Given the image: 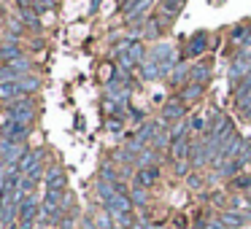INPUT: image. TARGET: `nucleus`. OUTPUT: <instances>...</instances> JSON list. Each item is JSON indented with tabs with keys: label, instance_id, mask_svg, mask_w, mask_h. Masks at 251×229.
Here are the masks:
<instances>
[{
	"label": "nucleus",
	"instance_id": "obj_26",
	"mask_svg": "<svg viewBox=\"0 0 251 229\" xmlns=\"http://www.w3.org/2000/svg\"><path fill=\"white\" fill-rule=\"evenodd\" d=\"M130 200L138 202V205H146V191H143L141 186H135V189L130 191Z\"/></svg>",
	"mask_w": 251,
	"mask_h": 229
},
{
	"label": "nucleus",
	"instance_id": "obj_35",
	"mask_svg": "<svg viewBox=\"0 0 251 229\" xmlns=\"http://www.w3.org/2000/svg\"><path fill=\"white\" fill-rule=\"evenodd\" d=\"M127 151H130V148H127ZM127 151H119V154H116V159H119V162H132V157Z\"/></svg>",
	"mask_w": 251,
	"mask_h": 229
},
{
	"label": "nucleus",
	"instance_id": "obj_19",
	"mask_svg": "<svg viewBox=\"0 0 251 229\" xmlns=\"http://www.w3.org/2000/svg\"><path fill=\"white\" fill-rule=\"evenodd\" d=\"M8 81H19V73L11 65H3L0 68V84H8Z\"/></svg>",
	"mask_w": 251,
	"mask_h": 229
},
{
	"label": "nucleus",
	"instance_id": "obj_27",
	"mask_svg": "<svg viewBox=\"0 0 251 229\" xmlns=\"http://www.w3.org/2000/svg\"><path fill=\"white\" fill-rule=\"evenodd\" d=\"M127 54H130L132 60H135V65H141V60H143V46H141V44H132Z\"/></svg>",
	"mask_w": 251,
	"mask_h": 229
},
{
	"label": "nucleus",
	"instance_id": "obj_6",
	"mask_svg": "<svg viewBox=\"0 0 251 229\" xmlns=\"http://www.w3.org/2000/svg\"><path fill=\"white\" fill-rule=\"evenodd\" d=\"M65 183H68L65 170H60V167L46 170V186H49V191H62V189H65Z\"/></svg>",
	"mask_w": 251,
	"mask_h": 229
},
{
	"label": "nucleus",
	"instance_id": "obj_33",
	"mask_svg": "<svg viewBox=\"0 0 251 229\" xmlns=\"http://www.w3.org/2000/svg\"><path fill=\"white\" fill-rule=\"evenodd\" d=\"M184 73H186V68H181V65L176 68V70H173V84H178L181 78H184Z\"/></svg>",
	"mask_w": 251,
	"mask_h": 229
},
{
	"label": "nucleus",
	"instance_id": "obj_24",
	"mask_svg": "<svg viewBox=\"0 0 251 229\" xmlns=\"http://www.w3.org/2000/svg\"><path fill=\"white\" fill-rule=\"evenodd\" d=\"M141 73L146 78H159V68L154 62H141Z\"/></svg>",
	"mask_w": 251,
	"mask_h": 229
},
{
	"label": "nucleus",
	"instance_id": "obj_7",
	"mask_svg": "<svg viewBox=\"0 0 251 229\" xmlns=\"http://www.w3.org/2000/svg\"><path fill=\"white\" fill-rule=\"evenodd\" d=\"M181 116H184V100L181 97L168 100L162 108V121H173V119H181Z\"/></svg>",
	"mask_w": 251,
	"mask_h": 229
},
{
	"label": "nucleus",
	"instance_id": "obj_17",
	"mask_svg": "<svg viewBox=\"0 0 251 229\" xmlns=\"http://www.w3.org/2000/svg\"><path fill=\"white\" fill-rule=\"evenodd\" d=\"M200 94H202V84H189V87L181 92V100H186V103H189V100H197Z\"/></svg>",
	"mask_w": 251,
	"mask_h": 229
},
{
	"label": "nucleus",
	"instance_id": "obj_40",
	"mask_svg": "<svg viewBox=\"0 0 251 229\" xmlns=\"http://www.w3.org/2000/svg\"><path fill=\"white\" fill-rule=\"evenodd\" d=\"M33 224L35 221H22V224H19V229H33Z\"/></svg>",
	"mask_w": 251,
	"mask_h": 229
},
{
	"label": "nucleus",
	"instance_id": "obj_5",
	"mask_svg": "<svg viewBox=\"0 0 251 229\" xmlns=\"http://www.w3.org/2000/svg\"><path fill=\"white\" fill-rule=\"evenodd\" d=\"M157 130H159V121H149V124H143V127H141V132H138V137H135V140H132L130 151H135V148L146 146V143L151 140L154 135H157Z\"/></svg>",
	"mask_w": 251,
	"mask_h": 229
},
{
	"label": "nucleus",
	"instance_id": "obj_16",
	"mask_svg": "<svg viewBox=\"0 0 251 229\" xmlns=\"http://www.w3.org/2000/svg\"><path fill=\"white\" fill-rule=\"evenodd\" d=\"M251 73V62L246 60V57H240V60H235V65H232V70H229V76L232 78H240V76H249Z\"/></svg>",
	"mask_w": 251,
	"mask_h": 229
},
{
	"label": "nucleus",
	"instance_id": "obj_43",
	"mask_svg": "<svg viewBox=\"0 0 251 229\" xmlns=\"http://www.w3.org/2000/svg\"><path fill=\"white\" fill-rule=\"evenodd\" d=\"M8 229H17V227H14V224H11V227H8Z\"/></svg>",
	"mask_w": 251,
	"mask_h": 229
},
{
	"label": "nucleus",
	"instance_id": "obj_30",
	"mask_svg": "<svg viewBox=\"0 0 251 229\" xmlns=\"http://www.w3.org/2000/svg\"><path fill=\"white\" fill-rule=\"evenodd\" d=\"M11 68H14V70H17V73H22V70H27V60H25V57H22V60H17V62H11Z\"/></svg>",
	"mask_w": 251,
	"mask_h": 229
},
{
	"label": "nucleus",
	"instance_id": "obj_41",
	"mask_svg": "<svg viewBox=\"0 0 251 229\" xmlns=\"http://www.w3.org/2000/svg\"><path fill=\"white\" fill-rule=\"evenodd\" d=\"M17 3H19L22 8H30V3H33V0H17Z\"/></svg>",
	"mask_w": 251,
	"mask_h": 229
},
{
	"label": "nucleus",
	"instance_id": "obj_28",
	"mask_svg": "<svg viewBox=\"0 0 251 229\" xmlns=\"http://www.w3.org/2000/svg\"><path fill=\"white\" fill-rule=\"evenodd\" d=\"M205 127H208L205 116H195V119L189 121V130H205Z\"/></svg>",
	"mask_w": 251,
	"mask_h": 229
},
{
	"label": "nucleus",
	"instance_id": "obj_15",
	"mask_svg": "<svg viewBox=\"0 0 251 229\" xmlns=\"http://www.w3.org/2000/svg\"><path fill=\"white\" fill-rule=\"evenodd\" d=\"M208 76H211V65H208V62H200V65L192 68V84L208 81Z\"/></svg>",
	"mask_w": 251,
	"mask_h": 229
},
{
	"label": "nucleus",
	"instance_id": "obj_29",
	"mask_svg": "<svg viewBox=\"0 0 251 229\" xmlns=\"http://www.w3.org/2000/svg\"><path fill=\"white\" fill-rule=\"evenodd\" d=\"M235 186H238V189H249L251 191V175H240V178H235Z\"/></svg>",
	"mask_w": 251,
	"mask_h": 229
},
{
	"label": "nucleus",
	"instance_id": "obj_20",
	"mask_svg": "<svg viewBox=\"0 0 251 229\" xmlns=\"http://www.w3.org/2000/svg\"><path fill=\"white\" fill-rule=\"evenodd\" d=\"M0 54H3V60H11V62L22 60V54H19V49H17V46H14V44L3 46V49H0Z\"/></svg>",
	"mask_w": 251,
	"mask_h": 229
},
{
	"label": "nucleus",
	"instance_id": "obj_37",
	"mask_svg": "<svg viewBox=\"0 0 251 229\" xmlns=\"http://www.w3.org/2000/svg\"><path fill=\"white\" fill-rule=\"evenodd\" d=\"M8 27H11V33H14V35H19V33H22V27H19V22H11V19H8Z\"/></svg>",
	"mask_w": 251,
	"mask_h": 229
},
{
	"label": "nucleus",
	"instance_id": "obj_13",
	"mask_svg": "<svg viewBox=\"0 0 251 229\" xmlns=\"http://www.w3.org/2000/svg\"><path fill=\"white\" fill-rule=\"evenodd\" d=\"M205 49H208V35H205V33H195V35L189 38V46H186V54L197 57V54H202Z\"/></svg>",
	"mask_w": 251,
	"mask_h": 229
},
{
	"label": "nucleus",
	"instance_id": "obj_12",
	"mask_svg": "<svg viewBox=\"0 0 251 229\" xmlns=\"http://www.w3.org/2000/svg\"><path fill=\"white\" fill-rule=\"evenodd\" d=\"M189 151H192V146H189V140H186V137H181V140H173V143H170V157H173L176 162H186Z\"/></svg>",
	"mask_w": 251,
	"mask_h": 229
},
{
	"label": "nucleus",
	"instance_id": "obj_9",
	"mask_svg": "<svg viewBox=\"0 0 251 229\" xmlns=\"http://www.w3.org/2000/svg\"><path fill=\"white\" fill-rule=\"evenodd\" d=\"M157 181H159V170H157V167H141V170L135 173V186H141V189L157 183Z\"/></svg>",
	"mask_w": 251,
	"mask_h": 229
},
{
	"label": "nucleus",
	"instance_id": "obj_22",
	"mask_svg": "<svg viewBox=\"0 0 251 229\" xmlns=\"http://www.w3.org/2000/svg\"><path fill=\"white\" fill-rule=\"evenodd\" d=\"M100 181H108V183H119V178H116V173H114V167H111V164H103V167H100Z\"/></svg>",
	"mask_w": 251,
	"mask_h": 229
},
{
	"label": "nucleus",
	"instance_id": "obj_14",
	"mask_svg": "<svg viewBox=\"0 0 251 229\" xmlns=\"http://www.w3.org/2000/svg\"><path fill=\"white\" fill-rule=\"evenodd\" d=\"M38 213H41V207L35 205L33 200H25L22 205H19V218H22V221H35Z\"/></svg>",
	"mask_w": 251,
	"mask_h": 229
},
{
	"label": "nucleus",
	"instance_id": "obj_3",
	"mask_svg": "<svg viewBox=\"0 0 251 229\" xmlns=\"http://www.w3.org/2000/svg\"><path fill=\"white\" fill-rule=\"evenodd\" d=\"M3 137L17 146V143H22L25 137H27V127L19 124V121H6V127H3Z\"/></svg>",
	"mask_w": 251,
	"mask_h": 229
},
{
	"label": "nucleus",
	"instance_id": "obj_18",
	"mask_svg": "<svg viewBox=\"0 0 251 229\" xmlns=\"http://www.w3.org/2000/svg\"><path fill=\"white\" fill-rule=\"evenodd\" d=\"M240 167H243V159L238 157V159H229V162H224V167L219 170V173H222V175H235Z\"/></svg>",
	"mask_w": 251,
	"mask_h": 229
},
{
	"label": "nucleus",
	"instance_id": "obj_25",
	"mask_svg": "<svg viewBox=\"0 0 251 229\" xmlns=\"http://www.w3.org/2000/svg\"><path fill=\"white\" fill-rule=\"evenodd\" d=\"M19 87H22V92L27 94V92H35V89L41 87V81L38 78H19Z\"/></svg>",
	"mask_w": 251,
	"mask_h": 229
},
{
	"label": "nucleus",
	"instance_id": "obj_2",
	"mask_svg": "<svg viewBox=\"0 0 251 229\" xmlns=\"http://www.w3.org/2000/svg\"><path fill=\"white\" fill-rule=\"evenodd\" d=\"M105 210H108L111 216H119V213H130V210H132V200H130V194H114L108 202H105Z\"/></svg>",
	"mask_w": 251,
	"mask_h": 229
},
{
	"label": "nucleus",
	"instance_id": "obj_1",
	"mask_svg": "<svg viewBox=\"0 0 251 229\" xmlns=\"http://www.w3.org/2000/svg\"><path fill=\"white\" fill-rule=\"evenodd\" d=\"M33 116H35V108H33V103H30V97L8 103V121H19V124L27 127L30 121H33Z\"/></svg>",
	"mask_w": 251,
	"mask_h": 229
},
{
	"label": "nucleus",
	"instance_id": "obj_11",
	"mask_svg": "<svg viewBox=\"0 0 251 229\" xmlns=\"http://www.w3.org/2000/svg\"><path fill=\"white\" fill-rule=\"evenodd\" d=\"M41 154H44V151H25L22 159L17 162V170H19V173H30L33 167H38V164H41Z\"/></svg>",
	"mask_w": 251,
	"mask_h": 229
},
{
	"label": "nucleus",
	"instance_id": "obj_21",
	"mask_svg": "<svg viewBox=\"0 0 251 229\" xmlns=\"http://www.w3.org/2000/svg\"><path fill=\"white\" fill-rule=\"evenodd\" d=\"M22 19L25 22L30 24V27H38V11H35V8H22Z\"/></svg>",
	"mask_w": 251,
	"mask_h": 229
},
{
	"label": "nucleus",
	"instance_id": "obj_34",
	"mask_svg": "<svg viewBox=\"0 0 251 229\" xmlns=\"http://www.w3.org/2000/svg\"><path fill=\"white\" fill-rule=\"evenodd\" d=\"M200 183H202L200 175H189V186H192V189H200Z\"/></svg>",
	"mask_w": 251,
	"mask_h": 229
},
{
	"label": "nucleus",
	"instance_id": "obj_4",
	"mask_svg": "<svg viewBox=\"0 0 251 229\" xmlns=\"http://www.w3.org/2000/svg\"><path fill=\"white\" fill-rule=\"evenodd\" d=\"M211 135L216 137L219 143L229 140V137H232V119H227V116H219L216 124L211 127Z\"/></svg>",
	"mask_w": 251,
	"mask_h": 229
},
{
	"label": "nucleus",
	"instance_id": "obj_10",
	"mask_svg": "<svg viewBox=\"0 0 251 229\" xmlns=\"http://www.w3.org/2000/svg\"><path fill=\"white\" fill-rule=\"evenodd\" d=\"M219 221L224 224L227 229H240L249 218H246V213H238V210H224L222 216H219Z\"/></svg>",
	"mask_w": 251,
	"mask_h": 229
},
{
	"label": "nucleus",
	"instance_id": "obj_31",
	"mask_svg": "<svg viewBox=\"0 0 251 229\" xmlns=\"http://www.w3.org/2000/svg\"><path fill=\"white\" fill-rule=\"evenodd\" d=\"M189 162H176V175H189Z\"/></svg>",
	"mask_w": 251,
	"mask_h": 229
},
{
	"label": "nucleus",
	"instance_id": "obj_42",
	"mask_svg": "<svg viewBox=\"0 0 251 229\" xmlns=\"http://www.w3.org/2000/svg\"><path fill=\"white\" fill-rule=\"evenodd\" d=\"M246 46H251V27H249V33H246Z\"/></svg>",
	"mask_w": 251,
	"mask_h": 229
},
{
	"label": "nucleus",
	"instance_id": "obj_39",
	"mask_svg": "<svg viewBox=\"0 0 251 229\" xmlns=\"http://www.w3.org/2000/svg\"><path fill=\"white\" fill-rule=\"evenodd\" d=\"M240 159H243V162H251V146H246V151L240 154Z\"/></svg>",
	"mask_w": 251,
	"mask_h": 229
},
{
	"label": "nucleus",
	"instance_id": "obj_8",
	"mask_svg": "<svg viewBox=\"0 0 251 229\" xmlns=\"http://www.w3.org/2000/svg\"><path fill=\"white\" fill-rule=\"evenodd\" d=\"M25 92L19 87V81H8V84H0V100H8V103H17L22 100Z\"/></svg>",
	"mask_w": 251,
	"mask_h": 229
},
{
	"label": "nucleus",
	"instance_id": "obj_38",
	"mask_svg": "<svg viewBox=\"0 0 251 229\" xmlns=\"http://www.w3.org/2000/svg\"><path fill=\"white\" fill-rule=\"evenodd\" d=\"M108 130L111 132H122V124H119V121H108Z\"/></svg>",
	"mask_w": 251,
	"mask_h": 229
},
{
	"label": "nucleus",
	"instance_id": "obj_23",
	"mask_svg": "<svg viewBox=\"0 0 251 229\" xmlns=\"http://www.w3.org/2000/svg\"><path fill=\"white\" fill-rule=\"evenodd\" d=\"M181 6H184V0H162V11L165 14H178Z\"/></svg>",
	"mask_w": 251,
	"mask_h": 229
},
{
	"label": "nucleus",
	"instance_id": "obj_32",
	"mask_svg": "<svg viewBox=\"0 0 251 229\" xmlns=\"http://www.w3.org/2000/svg\"><path fill=\"white\" fill-rule=\"evenodd\" d=\"M41 175H44V167H41V164H38V167H33V170H30V173H27V178H33V181H38V178H41Z\"/></svg>",
	"mask_w": 251,
	"mask_h": 229
},
{
	"label": "nucleus",
	"instance_id": "obj_36",
	"mask_svg": "<svg viewBox=\"0 0 251 229\" xmlns=\"http://www.w3.org/2000/svg\"><path fill=\"white\" fill-rule=\"evenodd\" d=\"M243 33H249L246 27H235V33H232V41H240L243 38Z\"/></svg>",
	"mask_w": 251,
	"mask_h": 229
}]
</instances>
